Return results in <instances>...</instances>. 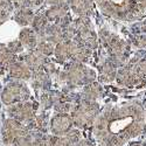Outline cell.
I'll list each match as a JSON object with an SVG mask.
<instances>
[{
    "instance_id": "cell-1",
    "label": "cell",
    "mask_w": 146,
    "mask_h": 146,
    "mask_svg": "<svg viewBox=\"0 0 146 146\" xmlns=\"http://www.w3.org/2000/svg\"><path fill=\"white\" fill-rule=\"evenodd\" d=\"M94 136L101 146H124L145 131L144 108L137 102L106 105L94 123Z\"/></svg>"
},
{
    "instance_id": "cell-2",
    "label": "cell",
    "mask_w": 146,
    "mask_h": 146,
    "mask_svg": "<svg viewBox=\"0 0 146 146\" xmlns=\"http://www.w3.org/2000/svg\"><path fill=\"white\" fill-rule=\"evenodd\" d=\"M95 4L104 15L121 22L139 20L145 14L136 0H95Z\"/></svg>"
},
{
    "instance_id": "cell-3",
    "label": "cell",
    "mask_w": 146,
    "mask_h": 146,
    "mask_svg": "<svg viewBox=\"0 0 146 146\" xmlns=\"http://www.w3.org/2000/svg\"><path fill=\"white\" fill-rule=\"evenodd\" d=\"M98 39L106 48L109 58L118 67H123L130 60L131 48L130 44L118 36L116 33L109 31L106 28H102L98 33Z\"/></svg>"
},
{
    "instance_id": "cell-4",
    "label": "cell",
    "mask_w": 146,
    "mask_h": 146,
    "mask_svg": "<svg viewBox=\"0 0 146 146\" xmlns=\"http://www.w3.org/2000/svg\"><path fill=\"white\" fill-rule=\"evenodd\" d=\"M60 78L70 88L84 87L87 84L95 82L97 78L96 71L89 66L78 62L68 63L63 71L60 74Z\"/></svg>"
},
{
    "instance_id": "cell-5",
    "label": "cell",
    "mask_w": 146,
    "mask_h": 146,
    "mask_svg": "<svg viewBox=\"0 0 146 146\" xmlns=\"http://www.w3.org/2000/svg\"><path fill=\"white\" fill-rule=\"evenodd\" d=\"M101 112L98 102L78 101L71 109V118L74 125L78 129H88L94 125Z\"/></svg>"
},
{
    "instance_id": "cell-6",
    "label": "cell",
    "mask_w": 146,
    "mask_h": 146,
    "mask_svg": "<svg viewBox=\"0 0 146 146\" xmlns=\"http://www.w3.org/2000/svg\"><path fill=\"white\" fill-rule=\"evenodd\" d=\"M74 40L78 44H82L89 49H96L98 46V34H97L89 17H77L72 20Z\"/></svg>"
},
{
    "instance_id": "cell-7",
    "label": "cell",
    "mask_w": 146,
    "mask_h": 146,
    "mask_svg": "<svg viewBox=\"0 0 146 146\" xmlns=\"http://www.w3.org/2000/svg\"><path fill=\"white\" fill-rule=\"evenodd\" d=\"M138 56H133L131 57L127 62L120 67L117 71V76H116V82L119 87L123 88H139L145 86V82L139 75L138 71Z\"/></svg>"
},
{
    "instance_id": "cell-8",
    "label": "cell",
    "mask_w": 146,
    "mask_h": 146,
    "mask_svg": "<svg viewBox=\"0 0 146 146\" xmlns=\"http://www.w3.org/2000/svg\"><path fill=\"white\" fill-rule=\"evenodd\" d=\"M31 98V90L22 81H12L7 83L1 92V102L9 106L20 102H26Z\"/></svg>"
},
{
    "instance_id": "cell-9",
    "label": "cell",
    "mask_w": 146,
    "mask_h": 146,
    "mask_svg": "<svg viewBox=\"0 0 146 146\" xmlns=\"http://www.w3.org/2000/svg\"><path fill=\"white\" fill-rule=\"evenodd\" d=\"M36 109H38V104L26 101V102H20L13 105H9L7 109V113L9 118H13L23 125H28L35 118Z\"/></svg>"
},
{
    "instance_id": "cell-10",
    "label": "cell",
    "mask_w": 146,
    "mask_h": 146,
    "mask_svg": "<svg viewBox=\"0 0 146 146\" xmlns=\"http://www.w3.org/2000/svg\"><path fill=\"white\" fill-rule=\"evenodd\" d=\"M27 126L23 125L20 121L13 119V118H7L1 127V136H3V141L5 145H14L15 140L23 135L27 131Z\"/></svg>"
},
{
    "instance_id": "cell-11",
    "label": "cell",
    "mask_w": 146,
    "mask_h": 146,
    "mask_svg": "<svg viewBox=\"0 0 146 146\" xmlns=\"http://www.w3.org/2000/svg\"><path fill=\"white\" fill-rule=\"evenodd\" d=\"M72 118L69 113L56 112L50 119V131L53 136L63 137L72 129Z\"/></svg>"
},
{
    "instance_id": "cell-12",
    "label": "cell",
    "mask_w": 146,
    "mask_h": 146,
    "mask_svg": "<svg viewBox=\"0 0 146 146\" xmlns=\"http://www.w3.org/2000/svg\"><path fill=\"white\" fill-rule=\"evenodd\" d=\"M76 46H77V42H75L74 40L61 41L60 43L55 44L54 56L61 63L67 62V61H71Z\"/></svg>"
},
{
    "instance_id": "cell-13",
    "label": "cell",
    "mask_w": 146,
    "mask_h": 146,
    "mask_svg": "<svg viewBox=\"0 0 146 146\" xmlns=\"http://www.w3.org/2000/svg\"><path fill=\"white\" fill-rule=\"evenodd\" d=\"M71 12L77 17H90L95 7V0H68Z\"/></svg>"
},
{
    "instance_id": "cell-14",
    "label": "cell",
    "mask_w": 146,
    "mask_h": 146,
    "mask_svg": "<svg viewBox=\"0 0 146 146\" xmlns=\"http://www.w3.org/2000/svg\"><path fill=\"white\" fill-rule=\"evenodd\" d=\"M103 94H104V90H103L102 84L95 81L83 87L81 100L88 101V102H98L103 97Z\"/></svg>"
},
{
    "instance_id": "cell-15",
    "label": "cell",
    "mask_w": 146,
    "mask_h": 146,
    "mask_svg": "<svg viewBox=\"0 0 146 146\" xmlns=\"http://www.w3.org/2000/svg\"><path fill=\"white\" fill-rule=\"evenodd\" d=\"M69 5L68 3H61L57 5H53L49 8H47L44 12V15L47 20L50 23H57L60 20H62L66 15L69 14Z\"/></svg>"
},
{
    "instance_id": "cell-16",
    "label": "cell",
    "mask_w": 146,
    "mask_h": 146,
    "mask_svg": "<svg viewBox=\"0 0 146 146\" xmlns=\"http://www.w3.org/2000/svg\"><path fill=\"white\" fill-rule=\"evenodd\" d=\"M46 58L47 57L41 55L36 49H33V50H28L27 54L23 55L22 62H25L27 64V67L33 72V71H36V70H40L44 67V64L47 63Z\"/></svg>"
},
{
    "instance_id": "cell-17",
    "label": "cell",
    "mask_w": 146,
    "mask_h": 146,
    "mask_svg": "<svg viewBox=\"0 0 146 146\" xmlns=\"http://www.w3.org/2000/svg\"><path fill=\"white\" fill-rule=\"evenodd\" d=\"M8 72L12 78H15L18 81H28L32 78V70L22 61H15L8 68Z\"/></svg>"
},
{
    "instance_id": "cell-18",
    "label": "cell",
    "mask_w": 146,
    "mask_h": 146,
    "mask_svg": "<svg viewBox=\"0 0 146 146\" xmlns=\"http://www.w3.org/2000/svg\"><path fill=\"white\" fill-rule=\"evenodd\" d=\"M118 67L110 58L105 60L100 67V80L104 83H111L116 81Z\"/></svg>"
},
{
    "instance_id": "cell-19",
    "label": "cell",
    "mask_w": 146,
    "mask_h": 146,
    "mask_svg": "<svg viewBox=\"0 0 146 146\" xmlns=\"http://www.w3.org/2000/svg\"><path fill=\"white\" fill-rule=\"evenodd\" d=\"M19 41L22 43L23 48H26L28 50H33L38 46L39 38L32 28L23 27L19 33Z\"/></svg>"
},
{
    "instance_id": "cell-20",
    "label": "cell",
    "mask_w": 146,
    "mask_h": 146,
    "mask_svg": "<svg viewBox=\"0 0 146 146\" xmlns=\"http://www.w3.org/2000/svg\"><path fill=\"white\" fill-rule=\"evenodd\" d=\"M40 40H46V41H49L53 44H57L61 41H63L62 38V28H61L57 23H50L47 26L46 31H44V35L43 38Z\"/></svg>"
},
{
    "instance_id": "cell-21",
    "label": "cell",
    "mask_w": 146,
    "mask_h": 146,
    "mask_svg": "<svg viewBox=\"0 0 146 146\" xmlns=\"http://www.w3.org/2000/svg\"><path fill=\"white\" fill-rule=\"evenodd\" d=\"M32 78H33V86L35 88H40V89H48L50 87V75L42 68L40 70H36L32 72Z\"/></svg>"
},
{
    "instance_id": "cell-22",
    "label": "cell",
    "mask_w": 146,
    "mask_h": 146,
    "mask_svg": "<svg viewBox=\"0 0 146 146\" xmlns=\"http://www.w3.org/2000/svg\"><path fill=\"white\" fill-rule=\"evenodd\" d=\"M34 15L35 14L32 8H20V9H15L13 19L18 25L22 27H28L29 25H32Z\"/></svg>"
},
{
    "instance_id": "cell-23",
    "label": "cell",
    "mask_w": 146,
    "mask_h": 146,
    "mask_svg": "<svg viewBox=\"0 0 146 146\" xmlns=\"http://www.w3.org/2000/svg\"><path fill=\"white\" fill-rule=\"evenodd\" d=\"M49 25V21L47 20L44 13H39V14H35L34 19L32 21V29L36 33L38 38L42 39L43 35H44V31L47 28V26Z\"/></svg>"
},
{
    "instance_id": "cell-24",
    "label": "cell",
    "mask_w": 146,
    "mask_h": 146,
    "mask_svg": "<svg viewBox=\"0 0 146 146\" xmlns=\"http://www.w3.org/2000/svg\"><path fill=\"white\" fill-rule=\"evenodd\" d=\"M17 61V55L12 53L7 46L0 44V69H8Z\"/></svg>"
},
{
    "instance_id": "cell-25",
    "label": "cell",
    "mask_w": 146,
    "mask_h": 146,
    "mask_svg": "<svg viewBox=\"0 0 146 146\" xmlns=\"http://www.w3.org/2000/svg\"><path fill=\"white\" fill-rule=\"evenodd\" d=\"M90 57H91V49L77 43L74 55H72V58H71V62H78V63L86 64L89 62Z\"/></svg>"
},
{
    "instance_id": "cell-26",
    "label": "cell",
    "mask_w": 146,
    "mask_h": 146,
    "mask_svg": "<svg viewBox=\"0 0 146 146\" xmlns=\"http://www.w3.org/2000/svg\"><path fill=\"white\" fill-rule=\"evenodd\" d=\"M13 11L14 7L12 0H3L1 4H0V26L8 20Z\"/></svg>"
},
{
    "instance_id": "cell-27",
    "label": "cell",
    "mask_w": 146,
    "mask_h": 146,
    "mask_svg": "<svg viewBox=\"0 0 146 146\" xmlns=\"http://www.w3.org/2000/svg\"><path fill=\"white\" fill-rule=\"evenodd\" d=\"M41 55H43L44 57H48L50 55H54V49H55V44L50 43L49 41L46 40H40L38 42V46L35 48Z\"/></svg>"
},
{
    "instance_id": "cell-28",
    "label": "cell",
    "mask_w": 146,
    "mask_h": 146,
    "mask_svg": "<svg viewBox=\"0 0 146 146\" xmlns=\"http://www.w3.org/2000/svg\"><path fill=\"white\" fill-rule=\"evenodd\" d=\"M50 139H52V136H47L44 133L35 132L31 146H50Z\"/></svg>"
},
{
    "instance_id": "cell-29",
    "label": "cell",
    "mask_w": 146,
    "mask_h": 146,
    "mask_svg": "<svg viewBox=\"0 0 146 146\" xmlns=\"http://www.w3.org/2000/svg\"><path fill=\"white\" fill-rule=\"evenodd\" d=\"M50 146H75L72 145L64 136L63 137H56V136H52L50 139Z\"/></svg>"
},
{
    "instance_id": "cell-30",
    "label": "cell",
    "mask_w": 146,
    "mask_h": 146,
    "mask_svg": "<svg viewBox=\"0 0 146 146\" xmlns=\"http://www.w3.org/2000/svg\"><path fill=\"white\" fill-rule=\"evenodd\" d=\"M7 48L8 49L13 53L14 55H18V54H21L22 52H23V46H22V43L19 41V40H14V41H11L8 44H7Z\"/></svg>"
},
{
    "instance_id": "cell-31",
    "label": "cell",
    "mask_w": 146,
    "mask_h": 146,
    "mask_svg": "<svg viewBox=\"0 0 146 146\" xmlns=\"http://www.w3.org/2000/svg\"><path fill=\"white\" fill-rule=\"evenodd\" d=\"M64 137H66L72 145H76V144L81 140V133H80V131H78L77 129H71Z\"/></svg>"
},
{
    "instance_id": "cell-32",
    "label": "cell",
    "mask_w": 146,
    "mask_h": 146,
    "mask_svg": "<svg viewBox=\"0 0 146 146\" xmlns=\"http://www.w3.org/2000/svg\"><path fill=\"white\" fill-rule=\"evenodd\" d=\"M137 67H138V71H139L140 77H141L143 81L146 83V55L138 58Z\"/></svg>"
},
{
    "instance_id": "cell-33",
    "label": "cell",
    "mask_w": 146,
    "mask_h": 146,
    "mask_svg": "<svg viewBox=\"0 0 146 146\" xmlns=\"http://www.w3.org/2000/svg\"><path fill=\"white\" fill-rule=\"evenodd\" d=\"M132 44L138 48H146V35L140 34V35H133L131 38Z\"/></svg>"
},
{
    "instance_id": "cell-34",
    "label": "cell",
    "mask_w": 146,
    "mask_h": 146,
    "mask_svg": "<svg viewBox=\"0 0 146 146\" xmlns=\"http://www.w3.org/2000/svg\"><path fill=\"white\" fill-rule=\"evenodd\" d=\"M13 3V7L15 9H20V8H31V4L29 0H12Z\"/></svg>"
},
{
    "instance_id": "cell-35",
    "label": "cell",
    "mask_w": 146,
    "mask_h": 146,
    "mask_svg": "<svg viewBox=\"0 0 146 146\" xmlns=\"http://www.w3.org/2000/svg\"><path fill=\"white\" fill-rule=\"evenodd\" d=\"M75 146H95L92 141L88 140V139H81Z\"/></svg>"
},
{
    "instance_id": "cell-36",
    "label": "cell",
    "mask_w": 146,
    "mask_h": 146,
    "mask_svg": "<svg viewBox=\"0 0 146 146\" xmlns=\"http://www.w3.org/2000/svg\"><path fill=\"white\" fill-rule=\"evenodd\" d=\"M44 0H29V4H31V8H35V7H39L43 4Z\"/></svg>"
},
{
    "instance_id": "cell-37",
    "label": "cell",
    "mask_w": 146,
    "mask_h": 146,
    "mask_svg": "<svg viewBox=\"0 0 146 146\" xmlns=\"http://www.w3.org/2000/svg\"><path fill=\"white\" fill-rule=\"evenodd\" d=\"M44 1H46V4L53 6V5H57V4H61V3H64L66 0H44Z\"/></svg>"
},
{
    "instance_id": "cell-38",
    "label": "cell",
    "mask_w": 146,
    "mask_h": 146,
    "mask_svg": "<svg viewBox=\"0 0 146 146\" xmlns=\"http://www.w3.org/2000/svg\"><path fill=\"white\" fill-rule=\"evenodd\" d=\"M136 1L138 3V5H139L141 8L146 9V0H136Z\"/></svg>"
},
{
    "instance_id": "cell-39",
    "label": "cell",
    "mask_w": 146,
    "mask_h": 146,
    "mask_svg": "<svg viewBox=\"0 0 146 146\" xmlns=\"http://www.w3.org/2000/svg\"><path fill=\"white\" fill-rule=\"evenodd\" d=\"M129 146H145V145L141 144V143H131Z\"/></svg>"
},
{
    "instance_id": "cell-40",
    "label": "cell",
    "mask_w": 146,
    "mask_h": 146,
    "mask_svg": "<svg viewBox=\"0 0 146 146\" xmlns=\"http://www.w3.org/2000/svg\"><path fill=\"white\" fill-rule=\"evenodd\" d=\"M141 32H143V33H146V21L141 25Z\"/></svg>"
},
{
    "instance_id": "cell-41",
    "label": "cell",
    "mask_w": 146,
    "mask_h": 146,
    "mask_svg": "<svg viewBox=\"0 0 146 146\" xmlns=\"http://www.w3.org/2000/svg\"><path fill=\"white\" fill-rule=\"evenodd\" d=\"M144 113H145V121H146V104L144 106Z\"/></svg>"
},
{
    "instance_id": "cell-42",
    "label": "cell",
    "mask_w": 146,
    "mask_h": 146,
    "mask_svg": "<svg viewBox=\"0 0 146 146\" xmlns=\"http://www.w3.org/2000/svg\"><path fill=\"white\" fill-rule=\"evenodd\" d=\"M1 1H3V0H0V4H1Z\"/></svg>"
},
{
    "instance_id": "cell-43",
    "label": "cell",
    "mask_w": 146,
    "mask_h": 146,
    "mask_svg": "<svg viewBox=\"0 0 146 146\" xmlns=\"http://www.w3.org/2000/svg\"><path fill=\"white\" fill-rule=\"evenodd\" d=\"M9 146H15V145H9Z\"/></svg>"
}]
</instances>
